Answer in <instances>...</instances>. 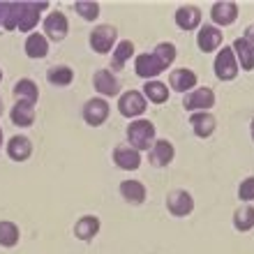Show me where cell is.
<instances>
[{
	"instance_id": "6da1fadb",
	"label": "cell",
	"mask_w": 254,
	"mask_h": 254,
	"mask_svg": "<svg viewBox=\"0 0 254 254\" xmlns=\"http://www.w3.org/2000/svg\"><path fill=\"white\" fill-rule=\"evenodd\" d=\"M49 2H9V12L5 19V30H21V33H30L33 28L40 23L42 9H47Z\"/></svg>"
},
{
	"instance_id": "7a4b0ae2",
	"label": "cell",
	"mask_w": 254,
	"mask_h": 254,
	"mask_svg": "<svg viewBox=\"0 0 254 254\" xmlns=\"http://www.w3.org/2000/svg\"><path fill=\"white\" fill-rule=\"evenodd\" d=\"M157 141V132H155V125L146 118H136L127 125V146H132L134 150H150L153 143Z\"/></svg>"
},
{
	"instance_id": "3957f363",
	"label": "cell",
	"mask_w": 254,
	"mask_h": 254,
	"mask_svg": "<svg viewBox=\"0 0 254 254\" xmlns=\"http://www.w3.org/2000/svg\"><path fill=\"white\" fill-rule=\"evenodd\" d=\"M116 42H118V30L109 23L93 28V33H90V49L95 54H111L116 49Z\"/></svg>"
},
{
	"instance_id": "277c9868",
	"label": "cell",
	"mask_w": 254,
	"mask_h": 254,
	"mask_svg": "<svg viewBox=\"0 0 254 254\" xmlns=\"http://www.w3.org/2000/svg\"><path fill=\"white\" fill-rule=\"evenodd\" d=\"M215 76L220 81H234L236 76H238V61H236L234 56V49L231 47H222L220 51H217V56H215Z\"/></svg>"
},
{
	"instance_id": "5b68a950",
	"label": "cell",
	"mask_w": 254,
	"mask_h": 254,
	"mask_svg": "<svg viewBox=\"0 0 254 254\" xmlns=\"http://www.w3.org/2000/svg\"><path fill=\"white\" fill-rule=\"evenodd\" d=\"M42 28H44V37L51 42H63L69 33V21L63 12L54 9V12H49L42 21Z\"/></svg>"
},
{
	"instance_id": "8992f818",
	"label": "cell",
	"mask_w": 254,
	"mask_h": 254,
	"mask_svg": "<svg viewBox=\"0 0 254 254\" xmlns=\"http://www.w3.org/2000/svg\"><path fill=\"white\" fill-rule=\"evenodd\" d=\"M146 109H148V100L139 90H125L118 97V111L125 118H139V116H143Z\"/></svg>"
},
{
	"instance_id": "52a82bcc",
	"label": "cell",
	"mask_w": 254,
	"mask_h": 254,
	"mask_svg": "<svg viewBox=\"0 0 254 254\" xmlns=\"http://www.w3.org/2000/svg\"><path fill=\"white\" fill-rule=\"evenodd\" d=\"M183 107L196 114V111H208V109L215 107V90L208 86H201V88H194L185 95V100H183Z\"/></svg>"
},
{
	"instance_id": "ba28073f",
	"label": "cell",
	"mask_w": 254,
	"mask_h": 254,
	"mask_svg": "<svg viewBox=\"0 0 254 254\" xmlns=\"http://www.w3.org/2000/svg\"><path fill=\"white\" fill-rule=\"evenodd\" d=\"M109 102L104 97H90V100L83 104V121L90 127H100L107 123L109 118Z\"/></svg>"
},
{
	"instance_id": "9c48e42d",
	"label": "cell",
	"mask_w": 254,
	"mask_h": 254,
	"mask_svg": "<svg viewBox=\"0 0 254 254\" xmlns=\"http://www.w3.org/2000/svg\"><path fill=\"white\" fill-rule=\"evenodd\" d=\"M167 210L174 217H188L194 210V199L188 190H174L167 196Z\"/></svg>"
},
{
	"instance_id": "30bf717a",
	"label": "cell",
	"mask_w": 254,
	"mask_h": 254,
	"mask_svg": "<svg viewBox=\"0 0 254 254\" xmlns=\"http://www.w3.org/2000/svg\"><path fill=\"white\" fill-rule=\"evenodd\" d=\"M167 67L162 65L153 54H139L134 58V72L139 79H146V81H155V76H160Z\"/></svg>"
},
{
	"instance_id": "8fae6325",
	"label": "cell",
	"mask_w": 254,
	"mask_h": 254,
	"mask_svg": "<svg viewBox=\"0 0 254 254\" xmlns=\"http://www.w3.org/2000/svg\"><path fill=\"white\" fill-rule=\"evenodd\" d=\"M111 160H114V164L118 169H123V171H136V169L141 167V153L134 150L132 146H127V143H121V146L114 148Z\"/></svg>"
},
{
	"instance_id": "7c38bea8",
	"label": "cell",
	"mask_w": 254,
	"mask_h": 254,
	"mask_svg": "<svg viewBox=\"0 0 254 254\" xmlns=\"http://www.w3.org/2000/svg\"><path fill=\"white\" fill-rule=\"evenodd\" d=\"M210 19H213L215 28L231 26V23H236V19H238V5H236L234 0H220V2H215L213 9H210Z\"/></svg>"
},
{
	"instance_id": "4fadbf2b",
	"label": "cell",
	"mask_w": 254,
	"mask_h": 254,
	"mask_svg": "<svg viewBox=\"0 0 254 254\" xmlns=\"http://www.w3.org/2000/svg\"><path fill=\"white\" fill-rule=\"evenodd\" d=\"M174 157H176V148H174V143L167 139H157L153 143V148L148 150V162L157 169L169 167V164L174 162Z\"/></svg>"
},
{
	"instance_id": "5bb4252c",
	"label": "cell",
	"mask_w": 254,
	"mask_h": 254,
	"mask_svg": "<svg viewBox=\"0 0 254 254\" xmlns=\"http://www.w3.org/2000/svg\"><path fill=\"white\" fill-rule=\"evenodd\" d=\"M93 86L100 93V97H116L121 93V83L111 69H97L93 76Z\"/></svg>"
},
{
	"instance_id": "9a60e30c",
	"label": "cell",
	"mask_w": 254,
	"mask_h": 254,
	"mask_svg": "<svg viewBox=\"0 0 254 254\" xmlns=\"http://www.w3.org/2000/svg\"><path fill=\"white\" fill-rule=\"evenodd\" d=\"M196 44L203 54H213L217 51L222 44V30L215 28L213 23H206V26L199 28V35H196Z\"/></svg>"
},
{
	"instance_id": "2e32d148",
	"label": "cell",
	"mask_w": 254,
	"mask_h": 254,
	"mask_svg": "<svg viewBox=\"0 0 254 254\" xmlns=\"http://www.w3.org/2000/svg\"><path fill=\"white\" fill-rule=\"evenodd\" d=\"M196 74L188 67H181V69H174V72L169 74V88L176 90V93H190L196 88Z\"/></svg>"
},
{
	"instance_id": "e0dca14e",
	"label": "cell",
	"mask_w": 254,
	"mask_h": 254,
	"mask_svg": "<svg viewBox=\"0 0 254 254\" xmlns=\"http://www.w3.org/2000/svg\"><path fill=\"white\" fill-rule=\"evenodd\" d=\"M174 21L181 30H194V28H201V9L196 5H183V7L176 9Z\"/></svg>"
},
{
	"instance_id": "ac0fdd59",
	"label": "cell",
	"mask_w": 254,
	"mask_h": 254,
	"mask_svg": "<svg viewBox=\"0 0 254 254\" xmlns=\"http://www.w3.org/2000/svg\"><path fill=\"white\" fill-rule=\"evenodd\" d=\"M190 125H192V132L199 136V139H208L210 134L215 132L217 121L210 111H196V114L190 116Z\"/></svg>"
},
{
	"instance_id": "d6986e66",
	"label": "cell",
	"mask_w": 254,
	"mask_h": 254,
	"mask_svg": "<svg viewBox=\"0 0 254 254\" xmlns=\"http://www.w3.org/2000/svg\"><path fill=\"white\" fill-rule=\"evenodd\" d=\"M100 229H102V222L97 215H83L74 224V236L86 243V241H93L95 236L100 234Z\"/></svg>"
},
{
	"instance_id": "ffe728a7",
	"label": "cell",
	"mask_w": 254,
	"mask_h": 254,
	"mask_svg": "<svg viewBox=\"0 0 254 254\" xmlns=\"http://www.w3.org/2000/svg\"><path fill=\"white\" fill-rule=\"evenodd\" d=\"M231 49H234L238 67H241L243 72H252L254 69V44H250L245 37H238V40H234V47Z\"/></svg>"
},
{
	"instance_id": "44dd1931",
	"label": "cell",
	"mask_w": 254,
	"mask_h": 254,
	"mask_svg": "<svg viewBox=\"0 0 254 254\" xmlns=\"http://www.w3.org/2000/svg\"><path fill=\"white\" fill-rule=\"evenodd\" d=\"M7 155L12 157L14 162H26L30 155H33V143L28 136L23 134H16L12 139L7 141Z\"/></svg>"
},
{
	"instance_id": "7402d4cb",
	"label": "cell",
	"mask_w": 254,
	"mask_h": 254,
	"mask_svg": "<svg viewBox=\"0 0 254 254\" xmlns=\"http://www.w3.org/2000/svg\"><path fill=\"white\" fill-rule=\"evenodd\" d=\"M146 185L141 181H134V178H129V181H123L121 183V196L129 203V206H141L143 201H146Z\"/></svg>"
},
{
	"instance_id": "603a6c76",
	"label": "cell",
	"mask_w": 254,
	"mask_h": 254,
	"mask_svg": "<svg viewBox=\"0 0 254 254\" xmlns=\"http://www.w3.org/2000/svg\"><path fill=\"white\" fill-rule=\"evenodd\" d=\"M9 118L16 127H30L35 123V104L33 102H23L16 100V104L9 111Z\"/></svg>"
},
{
	"instance_id": "cb8c5ba5",
	"label": "cell",
	"mask_w": 254,
	"mask_h": 254,
	"mask_svg": "<svg viewBox=\"0 0 254 254\" xmlns=\"http://www.w3.org/2000/svg\"><path fill=\"white\" fill-rule=\"evenodd\" d=\"M26 56L33 61H42L49 56V40L42 33H30L26 40Z\"/></svg>"
},
{
	"instance_id": "d4e9b609",
	"label": "cell",
	"mask_w": 254,
	"mask_h": 254,
	"mask_svg": "<svg viewBox=\"0 0 254 254\" xmlns=\"http://www.w3.org/2000/svg\"><path fill=\"white\" fill-rule=\"evenodd\" d=\"M14 97L37 104V100H40V88H37V83H35L33 79H19L16 86H14Z\"/></svg>"
},
{
	"instance_id": "484cf974",
	"label": "cell",
	"mask_w": 254,
	"mask_h": 254,
	"mask_svg": "<svg viewBox=\"0 0 254 254\" xmlns=\"http://www.w3.org/2000/svg\"><path fill=\"white\" fill-rule=\"evenodd\" d=\"M143 97L148 102H153V104H164L169 100V86L157 79L148 81V83H143Z\"/></svg>"
},
{
	"instance_id": "4316f807",
	"label": "cell",
	"mask_w": 254,
	"mask_h": 254,
	"mask_svg": "<svg viewBox=\"0 0 254 254\" xmlns=\"http://www.w3.org/2000/svg\"><path fill=\"white\" fill-rule=\"evenodd\" d=\"M132 56H134V42H129V40L118 42L116 49H114V56H111V65H114V69H123L125 63L129 61Z\"/></svg>"
},
{
	"instance_id": "83f0119b",
	"label": "cell",
	"mask_w": 254,
	"mask_h": 254,
	"mask_svg": "<svg viewBox=\"0 0 254 254\" xmlns=\"http://www.w3.org/2000/svg\"><path fill=\"white\" fill-rule=\"evenodd\" d=\"M234 227L236 231H241V234H245V231H250V229H254V206H243L238 208L234 213Z\"/></svg>"
},
{
	"instance_id": "f1b7e54d",
	"label": "cell",
	"mask_w": 254,
	"mask_h": 254,
	"mask_svg": "<svg viewBox=\"0 0 254 254\" xmlns=\"http://www.w3.org/2000/svg\"><path fill=\"white\" fill-rule=\"evenodd\" d=\"M21 238V231L19 227L9 220H2L0 222V248H14Z\"/></svg>"
},
{
	"instance_id": "f546056e",
	"label": "cell",
	"mask_w": 254,
	"mask_h": 254,
	"mask_svg": "<svg viewBox=\"0 0 254 254\" xmlns=\"http://www.w3.org/2000/svg\"><path fill=\"white\" fill-rule=\"evenodd\" d=\"M47 79H49V83H54V86H69L74 81V69L67 65H56L47 72Z\"/></svg>"
},
{
	"instance_id": "4dcf8cb0",
	"label": "cell",
	"mask_w": 254,
	"mask_h": 254,
	"mask_svg": "<svg viewBox=\"0 0 254 254\" xmlns=\"http://www.w3.org/2000/svg\"><path fill=\"white\" fill-rule=\"evenodd\" d=\"M74 12L79 14L83 21H95L100 16V2H90V0H76L74 2Z\"/></svg>"
},
{
	"instance_id": "1f68e13d",
	"label": "cell",
	"mask_w": 254,
	"mask_h": 254,
	"mask_svg": "<svg viewBox=\"0 0 254 254\" xmlns=\"http://www.w3.org/2000/svg\"><path fill=\"white\" fill-rule=\"evenodd\" d=\"M153 56H155V58H157V61H160L164 67H169V65H174V61H176V56H178V51H176V47L171 44V42H160V44L155 47Z\"/></svg>"
},
{
	"instance_id": "d6a6232c",
	"label": "cell",
	"mask_w": 254,
	"mask_h": 254,
	"mask_svg": "<svg viewBox=\"0 0 254 254\" xmlns=\"http://www.w3.org/2000/svg\"><path fill=\"white\" fill-rule=\"evenodd\" d=\"M238 199L245 201V203H252L254 201V176H248L245 181H241V185H238Z\"/></svg>"
},
{
	"instance_id": "836d02e7",
	"label": "cell",
	"mask_w": 254,
	"mask_h": 254,
	"mask_svg": "<svg viewBox=\"0 0 254 254\" xmlns=\"http://www.w3.org/2000/svg\"><path fill=\"white\" fill-rule=\"evenodd\" d=\"M7 12H9V2H0V28L5 26V19H7Z\"/></svg>"
},
{
	"instance_id": "e575fe53",
	"label": "cell",
	"mask_w": 254,
	"mask_h": 254,
	"mask_svg": "<svg viewBox=\"0 0 254 254\" xmlns=\"http://www.w3.org/2000/svg\"><path fill=\"white\" fill-rule=\"evenodd\" d=\"M243 37H245V40H248L250 44H254V23L248 28V30H245V35H243Z\"/></svg>"
},
{
	"instance_id": "d590c367",
	"label": "cell",
	"mask_w": 254,
	"mask_h": 254,
	"mask_svg": "<svg viewBox=\"0 0 254 254\" xmlns=\"http://www.w3.org/2000/svg\"><path fill=\"white\" fill-rule=\"evenodd\" d=\"M250 132H252V141H254V118H252V125H250Z\"/></svg>"
},
{
	"instance_id": "8d00e7d4",
	"label": "cell",
	"mask_w": 254,
	"mask_h": 254,
	"mask_svg": "<svg viewBox=\"0 0 254 254\" xmlns=\"http://www.w3.org/2000/svg\"><path fill=\"white\" fill-rule=\"evenodd\" d=\"M0 146H2V127H0Z\"/></svg>"
},
{
	"instance_id": "74e56055",
	"label": "cell",
	"mask_w": 254,
	"mask_h": 254,
	"mask_svg": "<svg viewBox=\"0 0 254 254\" xmlns=\"http://www.w3.org/2000/svg\"><path fill=\"white\" fill-rule=\"evenodd\" d=\"M0 114H2V102H0Z\"/></svg>"
},
{
	"instance_id": "f35d334b",
	"label": "cell",
	"mask_w": 254,
	"mask_h": 254,
	"mask_svg": "<svg viewBox=\"0 0 254 254\" xmlns=\"http://www.w3.org/2000/svg\"><path fill=\"white\" fill-rule=\"evenodd\" d=\"M0 81H2V69H0Z\"/></svg>"
}]
</instances>
